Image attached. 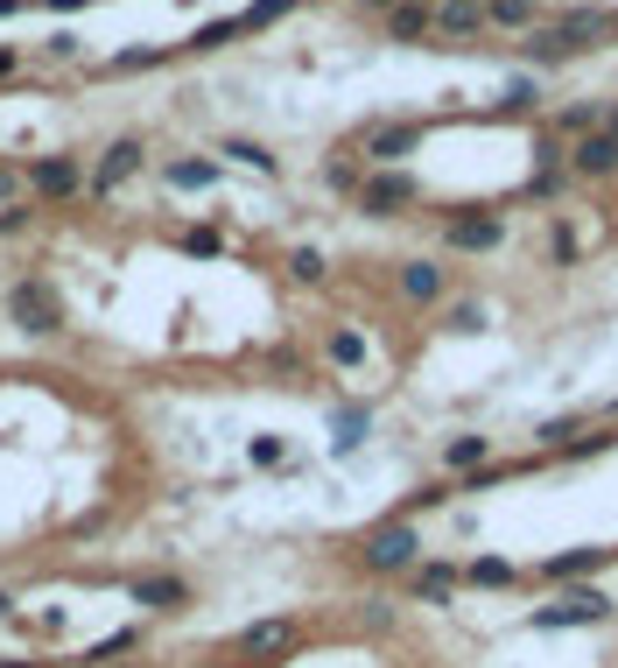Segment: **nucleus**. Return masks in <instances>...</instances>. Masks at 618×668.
Here are the masks:
<instances>
[{"label":"nucleus","instance_id":"bb28decb","mask_svg":"<svg viewBox=\"0 0 618 668\" xmlns=\"http://www.w3.org/2000/svg\"><path fill=\"white\" fill-rule=\"evenodd\" d=\"M288 8H296V0H260V8L239 14V29H260V22H275V14H288Z\"/></svg>","mask_w":618,"mask_h":668},{"label":"nucleus","instance_id":"f257e3e1","mask_svg":"<svg viewBox=\"0 0 618 668\" xmlns=\"http://www.w3.org/2000/svg\"><path fill=\"white\" fill-rule=\"evenodd\" d=\"M611 29V14H597V8H576V14H563V22H548V29H534V56L541 64H555V56H576V50H590L597 35Z\"/></svg>","mask_w":618,"mask_h":668},{"label":"nucleus","instance_id":"c9c22d12","mask_svg":"<svg viewBox=\"0 0 618 668\" xmlns=\"http://www.w3.org/2000/svg\"><path fill=\"white\" fill-rule=\"evenodd\" d=\"M611 35H618V14H611Z\"/></svg>","mask_w":618,"mask_h":668},{"label":"nucleus","instance_id":"c85d7f7f","mask_svg":"<svg viewBox=\"0 0 618 668\" xmlns=\"http://www.w3.org/2000/svg\"><path fill=\"white\" fill-rule=\"evenodd\" d=\"M127 647H134V634H113V640H99V647H92V655H85V661H92V668H99V661H113V655H127Z\"/></svg>","mask_w":618,"mask_h":668},{"label":"nucleus","instance_id":"2eb2a0df","mask_svg":"<svg viewBox=\"0 0 618 668\" xmlns=\"http://www.w3.org/2000/svg\"><path fill=\"white\" fill-rule=\"evenodd\" d=\"M492 457V436H450V444H443V465L450 471H478Z\"/></svg>","mask_w":618,"mask_h":668},{"label":"nucleus","instance_id":"f3484780","mask_svg":"<svg viewBox=\"0 0 618 668\" xmlns=\"http://www.w3.org/2000/svg\"><path fill=\"white\" fill-rule=\"evenodd\" d=\"M457 591V563H422L415 570V598H450Z\"/></svg>","mask_w":618,"mask_h":668},{"label":"nucleus","instance_id":"412c9836","mask_svg":"<svg viewBox=\"0 0 618 668\" xmlns=\"http://www.w3.org/2000/svg\"><path fill=\"white\" fill-rule=\"evenodd\" d=\"M576 436H584V423H576V415H555V423H541V444H548V450H569Z\"/></svg>","mask_w":618,"mask_h":668},{"label":"nucleus","instance_id":"2f4dec72","mask_svg":"<svg viewBox=\"0 0 618 668\" xmlns=\"http://www.w3.org/2000/svg\"><path fill=\"white\" fill-rule=\"evenodd\" d=\"M8 613H14V598H8V591H0V619H8Z\"/></svg>","mask_w":618,"mask_h":668},{"label":"nucleus","instance_id":"c756f323","mask_svg":"<svg viewBox=\"0 0 618 668\" xmlns=\"http://www.w3.org/2000/svg\"><path fill=\"white\" fill-rule=\"evenodd\" d=\"M563 127H569V134H597V113H590V106H569Z\"/></svg>","mask_w":618,"mask_h":668},{"label":"nucleus","instance_id":"ddd939ff","mask_svg":"<svg viewBox=\"0 0 618 668\" xmlns=\"http://www.w3.org/2000/svg\"><path fill=\"white\" fill-rule=\"evenodd\" d=\"M29 183L43 190V198H71V190H77V162H71V156H50V162H35Z\"/></svg>","mask_w":618,"mask_h":668},{"label":"nucleus","instance_id":"473e14b6","mask_svg":"<svg viewBox=\"0 0 618 668\" xmlns=\"http://www.w3.org/2000/svg\"><path fill=\"white\" fill-rule=\"evenodd\" d=\"M8 190H14V177H8V169H0V198H8Z\"/></svg>","mask_w":618,"mask_h":668},{"label":"nucleus","instance_id":"72a5a7b5","mask_svg":"<svg viewBox=\"0 0 618 668\" xmlns=\"http://www.w3.org/2000/svg\"><path fill=\"white\" fill-rule=\"evenodd\" d=\"M605 134H618V106H611V120H605Z\"/></svg>","mask_w":618,"mask_h":668},{"label":"nucleus","instance_id":"a878e982","mask_svg":"<svg viewBox=\"0 0 618 668\" xmlns=\"http://www.w3.org/2000/svg\"><path fill=\"white\" fill-rule=\"evenodd\" d=\"M331 359H338V367H359V359H365V338H359V331H338V338H331Z\"/></svg>","mask_w":618,"mask_h":668},{"label":"nucleus","instance_id":"393cba45","mask_svg":"<svg viewBox=\"0 0 618 668\" xmlns=\"http://www.w3.org/2000/svg\"><path fill=\"white\" fill-rule=\"evenodd\" d=\"M225 156H232V162H246V169H275V156H267L260 141H225Z\"/></svg>","mask_w":618,"mask_h":668},{"label":"nucleus","instance_id":"b1692460","mask_svg":"<svg viewBox=\"0 0 618 668\" xmlns=\"http://www.w3.org/2000/svg\"><path fill=\"white\" fill-rule=\"evenodd\" d=\"M365 444V409H344L338 415V450H359Z\"/></svg>","mask_w":618,"mask_h":668},{"label":"nucleus","instance_id":"a211bd4d","mask_svg":"<svg viewBox=\"0 0 618 668\" xmlns=\"http://www.w3.org/2000/svg\"><path fill=\"white\" fill-rule=\"evenodd\" d=\"M486 22H499V29H528V22H534V0H486Z\"/></svg>","mask_w":618,"mask_h":668},{"label":"nucleus","instance_id":"20e7f679","mask_svg":"<svg viewBox=\"0 0 618 668\" xmlns=\"http://www.w3.org/2000/svg\"><path fill=\"white\" fill-rule=\"evenodd\" d=\"M8 310L22 331H64V303H56V289H43V282H14Z\"/></svg>","mask_w":618,"mask_h":668},{"label":"nucleus","instance_id":"7c9ffc66","mask_svg":"<svg viewBox=\"0 0 618 668\" xmlns=\"http://www.w3.org/2000/svg\"><path fill=\"white\" fill-rule=\"evenodd\" d=\"M507 106H513V113H520V106H534V85H528V78H513V85H507Z\"/></svg>","mask_w":618,"mask_h":668},{"label":"nucleus","instance_id":"dca6fc26","mask_svg":"<svg viewBox=\"0 0 618 668\" xmlns=\"http://www.w3.org/2000/svg\"><path fill=\"white\" fill-rule=\"evenodd\" d=\"M415 141H422V127H380L365 148H373L380 162H401V156H415Z\"/></svg>","mask_w":618,"mask_h":668},{"label":"nucleus","instance_id":"423d86ee","mask_svg":"<svg viewBox=\"0 0 618 668\" xmlns=\"http://www.w3.org/2000/svg\"><path fill=\"white\" fill-rule=\"evenodd\" d=\"M281 647H296V619H254V626L239 634V655H254V661L281 655Z\"/></svg>","mask_w":618,"mask_h":668},{"label":"nucleus","instance_id":"4be33fe9","mask_svg":"<svg viewBox=\"0 0 618 668\" xmlns=\"http://www.w3.org/2000/svg\"><path fill=\"white\" fill-rule=\"evenodd\" d=\"M386 29H394V43H415V35L429 29V14H422V8H394V22H386Z\"/></svg>","mask_w":618,"mask_h":668},{"label":"nucleus","instance_id":"9b49d317","mask_svg":"<svg viewBox=\"0 0 618 668\" xmlns=\"http://www.w3.org/2000/svg\"><path fill=\"white\" fill-rule=\"evenodd\" d=\"M134 598H141L148 613H177V605H190V584L183 577H141V584H134Z\"/></svg>","mask_w":618,"mask_h":668},{"label":"nucleus","instance_id":"f8f14e48","mask_svg":"<svg viewBox=\"0 0 618 668\" xmlns=\"http://www.w3.org/2000/svg\"><path fill=\"white\" fill-rule=\"evenodd\" d=\"M401 296H408V303H436L443 296V267L436 261H408V267H401Z\"/></svg>","mask_w":618,"mask_h":668},{"label":"nucleus","instance_id":"6e6552de","mask_svg":"<svg viewBox=\"0 0 618 668\" xmlns=\"http://www.w3.org/2000/svg\"><path fill=\"white\" fill-rule=\"evenodd\" d=\"M507 240V225H499L492 212H478V219H450V246L457 254H486V246Z\"/></svg>","mask_w":618,"mask_h":668},{"label":"nucleus","instance_id":"7ed1b4c3","mask_svg":"<svg viewBox=\"0 0 618 668\" xmlns=\"http://www.w3.org/2000/svg\"><path fill=\"white\" fill-rule=\"evenodd\" d=\"M597 619H611V598L605 591H590V584H569L555 605H541L534 626H597Z\"/></svg>","mask_w":618,"mask_h":668},{"label":"nucleus","instance_id":"0eeeda50","mask_svg":"<svg viewBox=\"0 0 618 668\" xmlns=\"http://www.w3.org/2000/svg\"><path fill=\"white\" fill-rule=\"evenodd\" d=\"M569 162H576V177H611L618 169V134H584V141L569 148Z\"/></svg>","mask_w":618,"mask_h":668},{"label":"nucleus","instance_id":"f03ea898","mask_svg":"<svg viewBox=\"0 0 618 668\" xmlns=\"http://www.w3.org/2000/svg\"><path fill=\"white\" fill-rule=\"evenodd\" d=\"M415 528L408 521H386V528H373V534H365V549H359V556H365V570H380V577H394V570H415Z\"/></svg>","mask_w":618,"mask_h":668},{"label":"nucleus","instance_id":"f704fd0d","mask_svg":"<svg viewBox=\"0 0 618 668\" xmlns=\"http://www.w3.org/2000/svg\"><path fill=\"white\" fill-rule=\"evenodd\" d=\"M0 668H29V661H0Z\"/></svg>","mask_w":618,"mask_h":668},{"label":"nucleus","instance_id":"1a4fd4ad","mask_svg":"<svg viewBox=\"0 0 618 668\" xmlns=\"http://www.w3.org/2000/svg\"><path fill=\"white\" fill-rule=\"evenodd\" d=\"M429 22H436L443 35H457V43H464V35H478V29H486V0H443Z\"/></svg>","mask_w":618,"mask_h":668},{"label":"nucleus","instance_id":"9d476101","mask_svg":"<svg viewBox=\"0 0 618 668\" xmlns=\"http://www.w3.org/2000/svg\"><path fill=\"white\" fill-rule=\"evenodd\" d=\"M134 169H141V141H113V148H106V162L92 169V190H113V183H127Z\"/></svg>","mask_w":618,"mask_h":668},{"label":"nucleus","instance_id":"cd10ccee","mask_svg":"<svg viewBox=\"0 0 618 668\" xmlns=\"http://www.w3.org/2000/svg\"><path fill=\"white\" fill-rule=\"evenodd\" d=\"M450 331H486V310H478V303H457V310H450Z\"/></svg>","mask_w":618,"mask_h":668},{"label":"nucleus","instance_id":"4468645a","mask_svg":"<svg viewBox=\"0 0 618 668\" xmlns=\"http://www.w3.org/2000/svg\"><path fill=\"white\" fill-rule=\"evenodd\" d=\"M597 563H611V549H569V556H548V577L555 584H576V577H590Z\"/></svg>","mask_w":618,"mask_h":668},{"label":"nucleus","instance_id":"6ab92c4d","mask_svg":"<svg viewBox=\"0 0 618 668\" xmlns=\"http://www.w3.org/2000/svg\"><path fill=\"white\" fill-rule=\"evenodd\" d=\"M169 183H177V190H211V183H219V169H211V162H177V169H169Z\"/></svg>","mask_w":618,"mask_h":668},{"label":"nucleus","instance_id":"aec40b11","mask_svg":"<svg viewBox=\"0 0 618 668\" xmlns=\"http://www.w3.org/2000/svg\"><path fill=\"white\" fill-rule=\"evenodd\" d=\"M471 584H486V591L513 584V563H507V556H478V563H471Z\"/></svg>","mask_w":618,"mask_h":668},{"label":"nucleus","instance_id":"5701e85b","mask_svg":"<svg viewBox=\"0 0 618 668\" xmlns=\"http://www.w3.org/2000/svg\"><path fill=\"white\" fill-rule=\"evenodd\" d=\"M288 275L296 282H323V254L317 246H296V254H288Z\"/></svg>","mask_w":618,"mask_h":668},{"label":"nucleus","instance_id":"39448f33","mask_svg":"<svg viewBox=\"0 0 618 668\" xmlns=\"http://www.w3.org/2000/svg\"><path fill=\"white\" fill-rule=\"evenodd\" d=\"M359 204L373 219H394L401 204H415V177H401V169H386V177H365L359 183Z\"/></svg>","mask_w":618,"mask_h":668}]
</instances>
